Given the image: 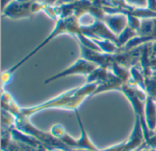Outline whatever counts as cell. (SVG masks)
Instances as JSON below:
<instances>
[{"mask_svg":"<svg viewBox=\"0 0 156 151\" xmlns=\"http://www.w3.org/2000/svg\"><path fill=\"white\" fill-rule=\"evenodd\" d=\"M96 88L97 83H85L81 87L71 88L39 105L33 106L30 108H21L20 113L17 117L30 118L31 116L37 112L51 108L69 110L75 112L76 110H79L80 106L85 101L86 98L93 96Z\"/></svg>","mask_w":156,"mask_h":151,"instance_id":"cell-1","label":"cell"},{"mask_svg":"<svg viewBox=\"0 0 156 151\" xmlns=\"http://www.w3.org/2000/svg\"><path fill=\"white\" fill-rule=\"evenodd\" d=\"M98 66L94 63L80 57L77 59L73 64H71L67 68L63 69L62 71H59L58 73L53 75L52 77L47 78L44 81V84H48L51 82H54L58 79H61L69 76H75V75H82V76H89Z\"/></svg>","mask_w":156,"mask_h":151,"instance_id":"cell-2","label":"cell"},{"mask_svg":"<svg viewBox=\"0 0 156 151\" xmlns=\"http://www.w3.org/2000/svg\"><path fill=\"white\" fill-rule=\"evenodd\" d=\"M33 0L27 3H19L16 0L11 1L3 10V14L6 17L13 19L30 16L33 14Z\"/></svg>","mask_w":156,"mask_h":151,"instance_id":"cell-3","label":"cell"},{"mask_svg":"<svg viewBox=\"0 0 156 151\" xmlns=\"http://www.w3.org/2000/svg\"><path fill=\"white\" fill-rule=\"evenodd\" d=\"M124 141H125L124 151H133L137 149L138 148L142 147L144 143H146L143 125L138 117H135L132 133L130 134L129 138Z\"/></svg>","mask_w":156,"mask_h":151,"instance_id":"cell-4","label":"cell"},{"mask_svg":"<svg viewBox=\"0 0 156 151\" xmlns=\"http://www.w3.org/2000/svg\"><path fill=\"white\" fill-rule=\"evenodd\" d=\"M102 20L116 36L128 26V16L123 13H109V15H104Z\"/></svg>","mask_w":156,"mask_h":151,"instance_id":"cell-5","label":"cell"},{"mask_svg":"<svg viewBox=\"0 0 156 151\" xmlns=\"http://www.w3.org/2000/svg\"><path fill=\"white\" fill-rule=\"evenodd\" d=\"M76 114V118L78 121V125L80 127V136L79 139H74L73 141V146H72V149H81V150H90V151H101L96 148V146L92 143V141L90 140L85 127L82 123L80 115L79 113V110H76L74 112Z\"/></svg>","mask_w":156,"mask_h":151,"instance_id":"cell-6","label":"cell"},{"mask_svg":"<svg viewBox=\"0 0 156 151\" xmlns=\"http://www.w3.org/2000/svg\"><path fill=\"white\" fill-rule=\"evenodd\" d=\"M123 85H124L123 82L111 72L110 76L104 81L97 84V88L94 91L93 96L103 93V92H107L110 90H116V89L121 90Z\"/></svg>","mask_w":156,"mask_h":151,"instance_id":"cell-7","label":"cell"},{"mask_svg":"<svg viewBox=\"0 0 156 151\" xmlns=\"http://www.w3.org/2000/svg\"><path fill=\"white\" fill-rule=\"evenodd\" d=\"M145 121L148 129L153 134L156 127V102L155 99L147 97L145 103Z\"/></svg>","mask_w":156,"mask_h":151,"instance_id":"cell-8","label":"cell"},{"mask_svg":"<svg viewBox=\"0 0 156 151\" xmlns=\"http://www.w3.org/2000/svg\"><path fill=\"white\" fill-rule=\"evenodd\" d=\"M110 69L107 67H97L89 76L86 77V82L85 83H101L104 81L109 76H110Z\"/></svg>","mask_w":156,"mask_h":151,"instance_id":"cell-9","label":"cell"},{"mask_svg":"<svg viewBox=\"0 0 156 151\" xmlns=\"http://www.w3.org/2000/svg\"><path fill=\"white\" fill-rule=\"evenodd\" d=\"M110 71L114 75L116 76L118 78H120L123 84H127L130 79H131V72H130V69L114 62L112 67H110Z\"/></svg>","mask_w":156,"mask_h":151,"instance_id":"cell-10","label":"cell"},{"mask_svg":"<svg viewBox=\"0 0 156 151\" xmlns=\"http://www.w3.org/2000/svg\"><path fill=\"white\" fill-rule=\"evenodd\" d=\"M145 92L147 97L156 99V77H149L145 80Z\"/></svg>","mask_w":156,"mask_h":151,"instance_id":"cell-11","label":"cell"},{"mask_svg":"<svg viewBox=\"0 0 156 151\" xmlns=\"http://www.w3.org/2000/svg\"><path fill=\"white\" fill-rule=\"evenodd\" d=\"M124 148H125V141H122L119 144L101 149V151H124Z\"/></svg>","mask_w":156,"mask_h":151,"instance_id":"cell-12","label":"cell"},{"mask_svg":"<svg viewBox=\"0 0 156 151\" xmlns=\"http://www.w3.org/2000/svg\"><path fill=\"white\" fill-rule=\"evenodd\" d=\"M2 151H24L22 149V148L20 147V145L17 143V142H16L15 140H12V142L8 145V147L5 149H4V150Z\"/></svg>","mask_w":156,"mask_h":151,"instance_id":"cell-13","label":"cell"},{"mask_svg":"<svg viewBox=\"0 0 156 151\" xmlns=\"http://www.w3.org/2000/svg\"><path fill=\"white\" fill-rule=\"evenodd\" d=\"M127 3L133 5L134 6H137L138 8H142L143 6H147V1L148 0H125Z\"/></svg>","mask_w":156,"mask_h":151,"instance_id":"cell-14","label":"cell"},{"mask_svg":"<svg viewBox=\"0 0 156 151\" xmlns=\"http://www.w3.org/2000/svg\"><path fill=\"white\" fill-rule=\"evenodd\" d=\"M80 0H58V2L56 4L57 5H67V4H72L75 2H78Z\"/></svg>","mask_w":156,"mask_h":151,"instance_id":"cell-15","label":"cell"},{"mask_svg":"<svg viewBox=\"0 0 156 151\" xmlns=\"http://www.w3.org/2000/svg\"><path fill=\"white\" fill-rule=\"evenodd\" d=\"M146 147H147V144H146V143H144L142 147H140V148H138L137 149H134V150H133V151H143L144 149H145V148H146Z\"/></svg>","mask_w":156,"mask_h":151,"instance_id":"cell-16","label":"cell"},{"mask_svg":"<svg viewBox=\"0 0 156 151\" xmlns=\"http://www.w3.org/2000/svg\"><path fill=\"white\" fill-rule=\"evenodd\" d=\"M16 1H17L19 3H27V2H30L32 0H16Z\"/></svg>","mask_w":156,"mask_h":151,"instance_id":"cell-17","label":"cell"},{"mask_svg":"<svg viewBox=\"0 0 156 151\" xmlns=\"http://www.w3.org/2000/svg\"><path fill=\"white\" fill-rule=\"evenodd\" d=\"M153 77H156V71H154L153 72V75H152Z\"/></svg>","mask_w":156,"mask_h":151,"instance_id":"cell-18","label":"cell"},{"mask_svg":"<svg viewBox=\"0 0 156 151\" xmlns=\"http://www.w3.org/2000/svg\"><path fill=\"white\" fill-rule=\"evenodd\" d=\"M153 134H156V127H155V129H154V133Z\"/></svg>","mask_w":156,"mask_h":151,"instance_id":"cell-19","label":"cell"}]
</instances>
